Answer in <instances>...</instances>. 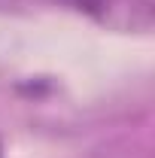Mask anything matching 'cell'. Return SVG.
<instances>
[{"instance_id": "6da1fadb", "label": "cell", "mask_w": 155, "mask_h": 158, "mask_svg": "<svg viewBox=\"0 0 155 158\" xmlns=\"http://www.w3.org/2000/svg\"><path fill=\"white\" fill-rule=\"evenodd\" d=\"M79 9H88V12H94V15H103L107 19V12L116 6L119 0H73Z\"/></svg>"}]
</instances>
